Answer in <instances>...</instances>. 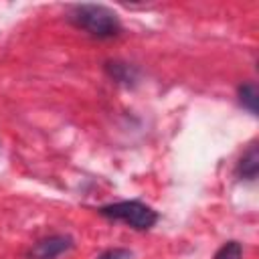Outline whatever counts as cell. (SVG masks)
Here are the masks:
<instances>
[{"mask_svg": "<svg viewBox=\"0 0 259 259\" xmlns=\"http://www.w3.org/2000/svg\"><path fill=\"white\" fill-rule=\"evenodd\" d=\"M69 20L95 38H113L121 32V22L115 12L99 4H77L69 12Z\"/></svg>", "mask_w": 259, "mask_h": 259, "instance_id": "6da1fadb", "label": "cell"}, {"mask_svg": "<svg viewBox=\"0 0 259 259\" xmlns=\"http://www.w3.org/2000/svg\"><path fill=\"white\" fill-rule=\"evenodd\" d=\"M99 214L111 221L125 223L138 231H148L158 221V212L140 200H121V202L105 204L99 208Z\"/></svg>", "mask_w": 259, "mask_h": 259, "instance_id": "7a4b0ae2", "label": "cell"}, {"mask_svg": "<svg viewBox=\"0 0 259 259\" xmlns=\"http://www.w3.org/2000/svg\"><path fill=\"white\" fill-rule=\"evenodd\" d=\"M71 247H73L71 237L53 235V237H47V239L38 241V243L30 249V257H32V259H57L59 255H63V253L69 251Z\"/></svg>", "mask_w": 259, "mask_h": 259, "instance_id": "3957f363", "label": "cell"}, {"mask_svg": "<svg viewBox=\"0 0 259 259\" xmlns=\"http://www.w3.org/2000/svg\"><path fill=\"white\" fill-rule=\"evenodd\" d=\"M257 170H259V154H257V146H251L237 164V176L245 180H255Z\"/></svg>", "mask_w": 259, "mask_h": 259, "instance_id": "277c9868", "label": "cell"}, {"mask_svg": "<svg viewBox=\"0 0 259 259\" xmlns=\"http://www.w3.org/2000/svg\"><path fill=\"white\" fill-rule=\"evenodd\" d=\"M107 71L109 75L115 79V81H121V83H132L136 81V69L125 65V63H107Z\"/></svg>", "mask_w": 259, "mask_h": 259, "instance_id": "5b68a950", "label": "cell"}, {"mask_svg": "<svg viewBox=\"0 0 259 259\" xmlns=\"http://www.w3.org/2000/svg\"><path fill=\"white\" fill-rule=\"evenodd\" d=\"M239 101L251 113H257V87L253 83H245L239 87Z\"/></svg>", "mask_w": 259, "mask_h": 259, "instance_id": "8992f818", "label": "cell"}, {"mask_svg": "<svg viewBox=\"0 0 259 259\" xmlns=\"http://www.w3.org/2000/svg\"><path fill=\"white\" fill-rule=\"evenodd\" d=\"M241 257H243V247H241L237 241L225 243V245L217 251V255H214V259H241Z\"/></svg>", "mask_w": 259, "mask_h": 259, "instance_id": "52a82bcc", "label": "cell"}, {"mask_svg": "<svg viewBox=\"0 0 259 259\" xmlns=\"http://www.w3.org/2000/svg\"><path fill=\"white\" fill-rule=\"evenodd\" d=\"M99 259H132V253L127 249H109Z\"/></svg>", "mask_w": 259, "mask_h": 259, "instance_id": "ba28073f", "label": "cell"}]
</instances>
